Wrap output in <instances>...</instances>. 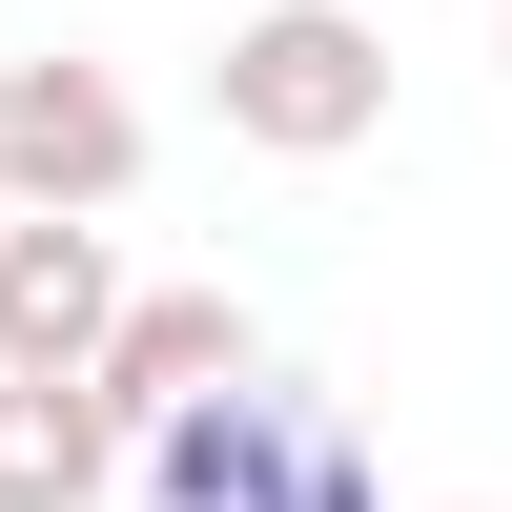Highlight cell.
Segmentation results:
<instances>
[{"instance_id": "5b68a950", "label": "cell", "mask_w": 512, "mask_h": 512, "mask_svg": "<svg viewBox=\"0 0 512 512\" xmlns=\"http://www.w3.org/2000/svg\"><path fill=\"white\" fill-rule=\"evenodd\" d=\"M123 472H144V431L103 390H0V512H103Z\"/></svg>"}, {"instance_id": "52a82bcc", "label": "cell", "mask_w": 512, "mask_h": 512, "mask_svg": "<svg viewBox=\"0 0 512 512\" xmlns=\"http://www.w3.org/2000/svg\"><path fill=\"white\" fill-rule=\"evenodd\" d=\"M492 62H512V21H492Z\"/></svg>"}, {"instance_id": "3957f363", "label": "cell", "mask_w": 512, "mask_h": 512, "mask_svg": "<svg viewBox=\"0 0 512 512\" xmlns=\"http://www.w3.org/2000/svg\"><path fill=\"white\" fill-rule=\"evenodd\" d=\"M123 308H144V287H123L103 226H62V205L0 226V390H82V369L123 349Z\"/></svg>"}, {"instance_id": "7a4b0ae2", "label": "cell", "mask_w": 512, "mask_h": 512, "mask_svg": "<svg viewBox=\"0 0 512 512\" xmlns=\"http://www.w3.org/2000/svg\"><path fill=\"white\" fill-rule=\"evenodd\" d=\"M0 185H21V205H62V226H103V205L144 185V103H123L82 41L0 62Z\"/></svg>"}, {"instance_id": "277c9868", "label": "cell", "mask_w": 512, "mask_h": 512, "mask_svg": "<svg viewBox=\"0 0 512 512\" xmlns=\"http://www.w3.org/2000/svg\"><path fill=\"white\" fill-rule=\"evenodd\" d=\"M246 369H267V349H246V308H226V287H144V308H123V349L82 369V390H103L123 431H164V410L246 390Z\"/></svg>"}, {"instance_id": "8992f818", "label": "cell", "mask_w": 512, "mask_h": 512, "mask_svg": "<svg viewBox=\"0 0 512 512\" xmlns=\"http://www.w3.org/2000/svg\"><path fill=\"white\" fill-rule=\"evenodd\" d=\"M0 226H21V185H0Z\"/></svg>"}, {"instance_id": "6da1fadb", "label": "cell", "mask_w": 512, "mask_h": 512, "mask_svg": "<svg viewBox=\"0 0 512 512\" xmlns=\"http://www.w3.org/2000/svg\"><path fill=\"white\" fill-rule=\"evenodd\" d=\"M205 82H226V144H267V164H349L369 123H390V41H369L349 0H246Z\"/></svg>"}]
</instances>
